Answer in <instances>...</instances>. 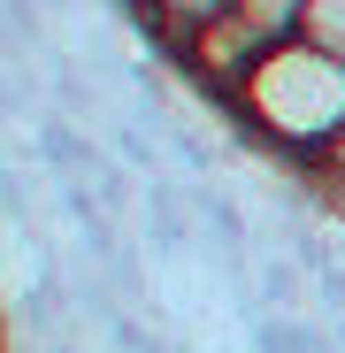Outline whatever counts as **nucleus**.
Here are the masks:
<instances>
[{
	"label": "nucleus",
	"mask_w": 345,
	"mask_h": 353,
	"mask_svg": "<svg viewBox=\"0 0 345 353\" xmlns=\"http://www.w3.org/2000/svg\"><path fill=\"white\" fill-rule=\"evenodd\" d=\"M230 108H238L246 131L269 139L276 154L315 161V154L345 131V62L322 54L315 39H276L261 62H253V77L238 85Z\"/></svg>",
	"instance_id": "obj_1"
},
{
	"label": "nucleus",
	"mask_w": 345,
	"mask_h": 353,
	"mask_svg": "<svg viewBox=\"0 0 345 353\" xmlns=\"http://www.w3.org/2000/svg\"><path fill=\"white\" fill-rule=\"evenodd\" d=\"M39 161H46L54 185H85V176L107 169V154L92 146V131L70 123V115H46V123H39Z\"/></svg>",
	"instance_id": "obj_2"
},
{
	"label": "nucleus",
	"mask_w": 345,
	"mask_h": 353,
	"mask_svg": "<svg viewBox=\"0 0 345 353\" xmlns=\"http://www.w3.org/2000/svg\"><path fill=\"white\" fill-rule=\"evenodd\" d=\"M246 353H337V338H330L322 315H253Z\"/></svg>",
	"instance_id": "obj_3"
},
{
	"label": "nucleus",
	"mask_w": 345,
	"mask_h": 353,
	"mask_svg": "<svg viewBox=\"0 0 345 353\" xmlns=\"http://www.w3.org/2000/svg\"><path fill=\"white\" fill-rule=\"evenodd\" d=\"M261 315H315V276L292 254H261Z\"/></svg>",
	"instance_id": "obj_4"
},
{
	"label": "nucleus",
	"mask_w": 345,
	"mask_h": 353,
	"mask_svg": "<svg viewBox=\"0 0 345 353\" xmlns=\"http://www.w3.org/2000/svg\"><path fill=\"white\" fill-rule=\"evenodd\" d=\"M107 154L123 161V169H138V176H169L161 169V146L146 131V115H107Z\"/></svg>",
	"instance_id": "obj_5"
},
{
	"label": "nucleus",
	"mask_w": 345,
	"mask_h": 353,
	"mask_svg": "<svg viewBox=\"0 0 345 353\" xmlns=\"http://www.w3.org/2000/svg\"><path fill=\"white\" fill-rule=\"evenodd\" d=\"M292 39H315L322 54L345 62V0H300V31Z\"/></svg>",
	"instance_id": "obj_6"
}]
</instances>
